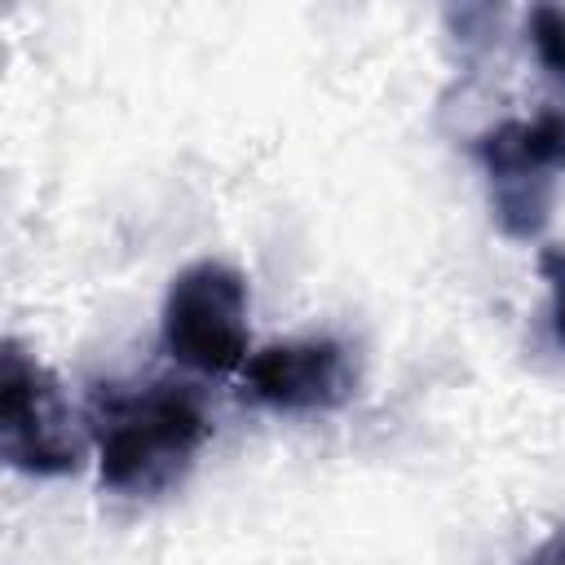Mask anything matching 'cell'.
Segmentation results:
<instances>
[{
  "instance_id": "obj_6",
  "label": "cell",
  "mask_w": 565,
  "mask_h": 565,
  "mask_svg": "<svg viewBox=\"0 0 565 565\" xmlns=\"http://www.w3.org/2000/svg\"><path fill=\"white\" fill-rule=\"evenodd\" d=\"M525 35H530L539 66L556 84H565V9L561 4H534L525 18Z\"/></svg>"
},
{
  "instance_id": "obj_3",
  "label": "cell",
  "mask_w": 565,
  "mask_h": 565,
  "mask_svg": "<svg viewBox=\"0 0 565 565\" xmlns=\"http://www.w3.org/2000/svg\"><path fill=\"white\" fill-rule=\"evenodd\" d=\"M0 455L26 477H66L84 459V433L62 380L18 340H4L0 353Z\"/></svg>"
},
{
  "instance_id": "obj_5",
  "label": "cell",
  "mask_w": 565,
  "mask_h": 565,
  "mask_svg": "<svg viewBox=\"0 0 565 565\" xmlns=\"http://www.w3.org/2000/svg\"><path fill=\"white\" fill-rule=\"evenodd\" d=\"M353 362L349 349L331 335H309V340H278L256 349L243 362V388L287 415H318V411H340L353 397Z\"/></svg>"
},
{
  "instance_id": "obj_1",
  "label": "cell",
  "mask_w": 565,
  "mask_h": 565,
  "mask_svg": "<svg viewBox=\"0 0 565 565\" xmlns=\"http://www.w3.org/2000/svg\"><path fill=\"white\" fill-rule=\"evenodd\" d=\"M212 437L203 397L177 380L115 388L97 411V477L119 499L168 494Z\"/></svg>"
},
{
  "instance_id": "obj_7",
  "label": "cell",
  "mask_w": 565,
  "mask_h": 565,
  "mask_svg": "<svg viewBox=\"0 0 565 565\" xmlns=\"http://www.w3.org/2000/svg\"><path fill=\"white\" fill-rule=\"evenodd\" d=\"M539 274H543V282H547L552 335L565 344V247H543V252H539Z\"/></svg>"
},
{
  "instance_id": "obj_8",
  "label": "cell",
  "mask_w": 565,
  "mask_h": 565,
  "mask_svg": "<svg viewBox=\"0 0 565 565\" xmlns=\"http://www.w3.org/2000/svg\"><path fill=\"white\" fill-rule=\"evenodd\" d=\"M521 565H565V521H561V525H556V530H552V534H547Z\"/></svg>"
},
{
  "instance_id": "obj_2",
  "label": "cell",
  "mask_w": 565,
  "mask_h": 565,
  "mask_svg": "<svg viewBox=\"0 0 565 565\" xmlns=\"http://www.w3.org/2000/svg\"><path fill=\"white\" fill-rule=\"evenodd\" d=\"M472 159L490 181V203L512 238H534L565 177V110L547 106L530 119H503L472 141Z\"/></svg>"
},
{
  "instance_id": "obj_4",
  "label": "cell",
  "mask_w": 565,
  "mask_h": 565,
  "mask_svg": "<svg viewBox=\"0 0 565 565\" xmlns=\"http://www.w3.org/2000/svg\"><path fill=\"white\" fill-rule=\"evenodd\" d=\"M247 278L225 260L185 265L168 296L159 335L172 362L199 375H225L247 362Z\"/></svg>"
}]
</instances>
